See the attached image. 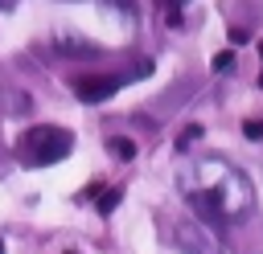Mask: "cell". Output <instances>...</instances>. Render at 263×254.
I'll use <instances>...</instances> for the list:
<instances>
[{"label":"cell","mask_w":263,"mask_h":254,"mask_svg":"<svg viewBox=\"0 0 263 254\" xmlns=\"http://www.w3.org/2000/svg\"><path fill=\"white\" fill-rule=\"evenodd\" d=\"M25 147H29V164H58V160H66L70 156V147H74V135L70 131H62V127H33L29 135H25Z\"/></svg>","instance_id":"obj_1"},{"label":"cell","mask_w":263,"mask_h":254,"mask_svg":"<svg viewBox=\"0 0 263 254\" xmlns=\"http://www.w3.org/2000/svg\"><path fill=\"white\" fill-rule=\"evenodd\" d=\"M168 242L181 254H222V242L210 234V225L201 221H173L168 225Z\"/></svg>","instance_id":"obj_2"},{"label":"cell","mask_w":263,"mask_h":254,"mask_svg":"<svg viewBox=\"0 0 263 254\" xmlns=\"http://www.w3.org/2000/svg\"><path fill=\"white\" fill-rule=\"evenodd\" d=\"M119 90V78H111V74H82L78 82H74V94L82 98V102H103V98H111Z\"/></svg>","instance_id":"obj_3"},{"label":"cell","mask_w":263,"mask_h":254,"mask_svg":"<svg viewBox=\"0 0 263 254\" xmlns=\"http://www.w3.org/2000/svg\"><path fill=\"white\" fill-rule=\"evenodd\" d=\"M53 49H66V53H95V45L86 37H74V33H58L53 37Z\"/></svg>","instance_id":"obj_4"},{"label":"cell","mask_w":263,"mask_h":254,"mask_svg":"<svg viewBox=\"0 0 263 254\" xmlns=\"http://www.w3.org/2000/svg\"><path fill=\"white\" fill-rule=\"evenodd\" d=\"M107 152L119 156V160H136V143H132L127 135H111V139H107Z\"/></svg>","instance_id":"obj_5"},{"label":"cell","mask_w":263,"mask_h":254,"mask_svg":"<svg viewBox=\"0 0 263 254\" xmlns=\"http://www.w3.org/2000/svg\"><path fill=\"white\" fill-rule=\"evenodd\" d=\"M210 70H214V74H226V70H234V49H222V53L210 61Z\"/></svg>","instance_id":"obj_6"},{"label":"cell","mask_w":263,"mask_h":254,"mask_svg":"<svg viewBox=\"0 0 263 254\" xmlns=\"http://www.w3.org/2000/svg\"><path fill=\"white\" fill-rule=\"evenodd\" d=\"M197 139H201V123H189V127L181 131V139H177V147L185 152V147H189V143H197Z\"/></svg>","instance_id":"obj_7"},{"label":"cell","mask_w":263,"mask_h":254,"mask_svg":"<svg viewBox=\"0 0 263 254\" xmlns=\"http://www.w3.org/2000/svg\"><path fill=\"white\" fill-rule=\"evenodd\" d=\"M119 197H123V193H119V188H107V193H103V197H99V213H111V209H115V205H119Z\"/></svg>","instance_id":"obj_8"},{"label":"cell","mask_w":263,"mask_h":254,"mask_svg":"<svg viewBox=\"0 0 263 254\" xmlns=\"http://www.w3.org/2000/svg\"><path fill=\"white\" fill-rule=\"evenodd\" d=\"M242 135L247 139H263V119H247L242 123Z\"/></svg>","instance_id":"obj_9"},{"label":"cell","mask_w":263,"mask_h":254,"mask_svg":"<svg viewBox=\"0 0 263 254\" xmlns=\"http://www.w3.org/2000/svg\"><path fill=\"white\" fill-rule=\"evenodd\" d=\"M247 37H251V33H247V29H230V41H234V45H242V41H247Z\"/></svg>","instance_id":"obj_10"},{"label":"cell","mask_w":263,"mask_h":254,"mask_svg":"<svg viewBox=\"0 0 263 254\" xmlns=\"http://www.w3.org/2000/svg\"><path fill=\"white\" fill-rule=\"evenodd\" d=\"M259 86H263V74H259Z\"/></svg>","instance_id":"obj_11"},{"label":"cell","mask_w":263,"mask_h":254,"mask_svg":"<svg viewBox=\"0 0 263 254\" xmlns=\"http://www.w3.org/2000/svg\"><path fill=\"white\" fill-rule=\"evenodd\" d=\"M0 254H4V242H0Z\"/></svg>","instance_id":"obj_12"},{"label":"cell","mask_w":263,"mask_h":254,"mask_svg":"<svg viewBox=\"0 0 263 254\" xmlns=\"http://www.w3.org/2000/svg\"><path fill=\"white\" fill-rule=\"evenodd\" d=\"M70 254H78V250H70Z\"/></svg>","instance_id":"obj_13"},{"label":"cell","mask_w":263,"mask_h":254,"mask_svg":"<svg viewBox=\"0 0 263 254\" xmlns=\"http://www.w3.org/2000/svg\"><path fill=\"white\" fill-rule=\"evenodd\" d=\"M259 53H263V49H259Z\"/></svg>","instance_id":"obj_14"},{"label":"cell","mask_w":263,"mask_h":254,"mask_svg":"<svg viewBox=\"0 0 263 254\" xmlns=\"http://www.w3.org/2000/svg\"><path fill=\"white\" fill-rule=\"evenodd\" d=\"M173 4H177V0H173Z\"/></svg>","instance_id":"obj_15"}]
</instances>
